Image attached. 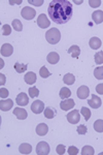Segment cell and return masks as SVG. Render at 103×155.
<instances>
[{"label": "cell", "mask_w": 103, "mask_h": 155, "mask_svg": "<svg viewBox=\"0 0 103 155\" xmlns=\"http://www.w3.org/2000/svg\"><path fill=\"white\" fill-rule=\"evenodd\" d=\"M51 20L57 24H65L72 18V4L68 0H53L47 8Z\"/></svg>", "instance_id": "6da1fadb"}, {"label": "cell", "mask_w": 103, "mask_h": 155, "mask_svg": "<svg viewBox=\"0 0 103 155\" xmlns=\"http://www.w3.org/2000/svg\"><path fill=\"white\" fill-rule=\"evenodd\" d=\"M46 39L51 45H56L61 39V33L57 28H51L46 33Z\"/></svg>", "instance_id": "7a4b0ae2"}, {"label": "cell", "mask_w": 103, "mask_h": 155, "mask_svg": "<svg viewBox=\"0 0 103 155\" xmlns=\"http://www.w3.org/2000/svg\"><path fill=\"white\" fill-rule=\"evenodd\" d=\"M50 145L47 142H40L36 146V154L37 155H47L50 153Z\"/></svg>", "instance_id": "3957f363"}, {"label": "cell", "mask_w": 103, "mask_h": 155, "mask_svg": "<svg viewBox=\"0 0 103 155\" xmlns=\"http://www.w3.org/2000/svg\"><path fill=\"white\" fill-rule=\"evenodd\" d=\"M21 15L22 17L27 20V21H29V20H32L34 19V17L36 16V12L34 11L32 7H29V6H25L23 9H22L21 12Z\"/></svg>", "instance_id": "277c9868"}, {"label": "cell", "mask_w": 103, "mask_h": 155, "mask_svg": "<svg viewBox=\"0 0 103 155\" xmlns=\"http://www.w3.org/2000/svg\"><path fill=\"white\" fill-rule=\"evenodd\" d=\"M66 118L68 120L69 123L76 124V123H79V121L80 120V114L77 110H74V111H71L70 113L67 114Z\"/></svg>", "instance_id": "5b68a950"}, {"label": "cell", "mask_w": 103, "mask_h": 155, "mask_svg": "<svg viewBox=\"0 0 103 155\" xmlns=\"http://www.w3.org/2000/svg\"><path fill=\"white\" fill-rule=\"evenodd\" d=\"M37 25L42 29H46L47 27H50L51 25V21L47 19V17L44 14H40L37 18Z\"/></svg>", "instance_id": "8992f818"}, {"label": "cell", "mask_w": 103, "mask_h": 155, "mask_svg": "<svg viewBox=\"0 0 103 155\" xmlns=\"http://www.w3.org/2000/svg\"><path fill=\"white\" fill-rule=\"evenodd\" d=\"M31 111L34 114H40L44 111V104L41 101H35L31 104Z\"/></svg>", "instance_id": "52a82bcc"}, {"label": "cell", "mask_w": 103, "mask_h": 155, "mask_svg": "<svg viewBox=\"0 0 103 155\" xmlns=\"http://www.w3.org/2000/svg\"><path fill=\"white\" fill-rule=\"evenodd\" d=\"M76 95L79 99H86L88 98V96L90 95V89L88 86H80L79 89H77Z\"/></svg>", "instance_id": "ba28073f"}, {"label": "cell", "mask_w": 103, "mask_h": 155, "mask_svg": "<svg viewBox=\"0 0 103 155\" xmlns=\"http://www.w3.org/2000/svg\"><path fill=\"white\" fill-rule=\"evenodd\" d=\"M88 104H89V106L91 107L92 109H98V107H101L102 101L99 96L95 95V94H92V98L88 101Z\"/></svg>", "instance_id": "9c48e42d"}, {"label": "cell", "mask_w": 103, "mask_h": 155, "mask_svg": "<svg viewBox=\"0 0 103 155\" xmlns=\"http://www.w3.org/2000/svg\"><path fill=\"white\" fill-rule=\"evenodd\" d=\"M74 106H75V102L72 98H66L62 102H60V107H61L63 111H69V110L72 109Z\"/></svg>", "instance_id": "30bf717a"}, {"label": "cell", "mask_w": 103, "mask_h": 155, "mask_svg": "<svg viewBox=\"0 0 103 155\" xmlns=\"http://www.w3.org/2000/svg\"><path fill=\"white\" fill-rule=\"evenodd\" d=\"M16 102H17L18 104H19V106L25 107V106H27V104H28V102H29V97H28V95H27L26 93L22 92V93H20L19 95L17 96Z\"/></svg>", "instance_id": "8fae6325"}, {"label": "cell", "mask_w": 103, "mask_h": 155, "mask_svg": "<svg viewBox=\"0 0 103 155\" xmlns=\"http://www.w3.org/2000/svg\"><path fill=\"white\" fill-rule=\"evenodd\" d=\"M0 53H1L2 56H4V57H9L12 53H14V48H12L11 45L4 44V45H2V46H1Z\"/></svg>", "instance_id": "7c38bea8"}, {"label": "cell", "mask_w": 103, "mask_h": 155, "mask_svg": "<svg viewBox=\"0 0 103 155\" xmlns=\"http://www.w3.org/2000/svg\"><path fill=\"white\" fill-rule=\"evenodd\" d=\"M12 106H14L12 99H4V101L2 99V101H0V110H1L2 112L9 111L12 107Z\"/></svg>", "instance_id": "4fadbf2b"}, {"label": "cell", "mask_w": 103, "mask_h": 155, "mask_svg": "<svg viewBox=\"0 0 103 155\" xmlns=\"http://www.w3.org/2000/svg\"><path fill=\"white\" fill-rule=\"evenodd\" d=\"M14 114L16 115V117L19 120H24L27 118V116H28L26 110L22 109V107H16V109L14 110Z\"/></svg>", "instance_id": "5bb4252c"}, {"label": "cell", "mask_w": 103, "mask_h": 155, "mask_svg": "<svg viewBox=\"0 0 103 155\" xmlns=\"http://www.w3.org/2000/svg\"><path fill=\"white\" fill-rule=\"evenodd\" d=\"M47 131H49V127H47L46 123H40L36 127V134L40 137L46 136L47 134Z\"/></svg>", "instance_id": "9a60e30c"}, {"label": "cell", "mask_w": 103, "mask_h": 155, "mask_svg": "<svg viewBox=\"0 0 103 155\" xmlns=\"http://www.w3.org/2000/svg\"><path fill=\"white\" fill-rule=\"evenodd\" d=\"M92 20L95 24H101L103 22V11H96L92 14Z\"/></svg>", "instance_id": "2e32d148"}, {"label": "cell", "mask_w": 103, "mask_h": 155, "mask_svg": "<svg viewBox=\"0 0 103 155\" xmlns=\"http://www.w3.org/2000/svg\"><path fill=\"white\" fill-rule=\"evenodd\" d=\"M47 62H49L50 64H56V63L59 62L60 56H59V54L56 53V52H51V53L47 55Z\"/></svg>", "instance_id": "e0dca14e"}, {"label": "cell", "mask_w": 103, "mask_h": 155, "mask_svg": "<svg viewBox=\"0 0 103 155\" xmlns=\"http://www.w3.org/2000/svg\"><path fill=\"white\" fill-rule=\"evenodd\" d=\"M24 80L28 85H33L35 82H36V74H35L34 72H32V71H29V72H27V74H25Z\"/></svg>", "instance_id": "ac0fdd59"}, {"label": "cell", "mask_w": 103, "mask_h": 155, "mask_svg": "<svg viewBox=\"0 0 103 155\" xmlns=\"http://www.w3.org/2000/svg\"><path fill=\"white\" fill-rule=\"evenodd\" d=\"M19 151L22 154H30L32 152V146L27 143L21 144V146L19 147Z\"/></svg>", "instance_id": "d6986e66"}, {"label": "cell", "mask_w": 103, "mask_h": 155, "mask_svg": "<svg viewBox=\"0 0 103 155\" xmlns=\"http://www.w3.org/2000/svg\"><path fill=\"white\" fill-rule=\"evenodd\" d=\"M89 45H90V47H91V49L98 50L101 47V41H100V38H98V37H92L89 41Z\"/></svg>", "instance_id": "ffe728a7"}, {"label": "cell", "mask_w": 103, "mask_h": 155, "mask_svg": "<svg viewBox=\"0 0 103 155\" xmlns=\"http://www.w3.org/2000/svg\"><path fill=\"white\" fill-rule=\"evenodd\" d=\"M68 53L71 55L73 58H77V57L80 55V49L79 46H76V45H73V46H71L70 48L68 49Z\"/></svg>", "instance_id": "44dd1931"}, {"label": "cell", "mask_w": 103, "mask_h": 155, "mask_svg": "<svg viewBox=\"0 0 103 155\" xmlns=\"http://www.w3.org/2000/svg\"><path fill=\"white\" fill-rule=\"evenodd\" d=\"M43 112H44V117L47 119H53L56 116V110L52 109V107H46V110Z\"/></svg>", "instance_id": "7402d4cb"}, {"label": "cell", "mask_w": 103, "mask_h": 155, "mask_svg": "<svg viewBox=\"0 0 103 155\" xmlns=\"http://www.w3.org/2000/svg\"><path fill=\"white\" fill-rule=\"evenodd\" d=\"M63 82L66 85H73L75 82V78L72 74H66L63 78Z\"/></svg>", "instance_id": "603a6c76"}, {"label": "cell", "mask_w": 103, "mask_h": 155, "mask_svg": "<svg viewBox=\"0 0 103 155\" xmlns=\"http://www.w3.org/2000/svg\"><path fill=\"white\" fill-rule=\"evenodd\" d=\"M60 97H61L62 99H66L68 98V97L71 95V91H70V89H68L67 87H63L61 90H60Z\"/></svg>", "instance_id": "cb8c5ba5"}, {"label": "cell", "mask_w": 103, "mask_h": 155, "mask_svg": "<svg viewBox=\"0 0 103 155\" xmlns=\"http://www.w3.org/2000/svg\"><path fill=\"white\" fill-rule=\"evenodd\" d=\"M14 69H16L17 72H19V74H22V72L26 71L27 64L21 63V62H16V64H14Z\"/></svg>", "instance_id": "d4e9b609"}, {"label": "cell", "mask_w": 103, "mask_h": 155, "mask_svg": "<svg viewBox=\"0 0 103 155\" xmlns=\"http://www.w3.org/2000/svg\"><path fill=\"white\" fill-rule=\"evenodd\" d=\"M94 76L98 80H103V66H98L95 68Z\"/></svg>", "instance_id": "484cf974"}, {"label": "cell", "mask_w": 103, "mask_h": 155, "mask_svg": "<svg viewBox=\"0 0 103 155\" xmlns=\"http://www.w3.org/2000/svg\"><path fill=\"white\" fill-rule=\"evenodd\" d=\"M94 129L97 132H103V120L99 119L94 122Z\"/></svg>", "instance_id": "4316f807"}, {"label": "cell", "mask_w": 103, "mask_h": 155, "mask_svg": "<svg viewBox=\"0 0 103 155\" xmlns=\"http://www.w3.org/2000/svg\"><path fill=\"white\" fill-rule=\"evenodd\" d=\"M82 155H94V148L91 146H85L82 149Z\"/></svg>", "instance_id": "83f0119b"}, {"label": "cell", "mask_w": 103, "mask_h": 155, "mask_svg": "<svg viewBox=\"0 0 103 155\" xmlns=\"http://www.w3.org/2000/svg\"><path fill=\"white\" fill-rule=\"evenodd\" d=\"M80 113H82V116L85 117V120H86V121H88V120L91 118V111L86 107H82V109H80Z\"/></svg>", "instance_id": "f1b7e54d"}, {"label": "cell", "mask_w": 103, "mask_h": 155, "mask_svg": "<svg viewBox=\"0 0 103 155\" xmlns=\"http://www.w3.org/2000/svg\"><path fill=\"white\" fill-rule=\"evenodd\" d=\"M12 28L16 30V31H22V30H23V25H22L21 21L18 19L14 20V21H12Z\"/></svg>", "instance_id": "f546056e"}, {"label": "cell", "mask_w": 103, "mask_h": 155, "mask_svg": "<svg viewBox=\"0 0 103 155\" xmlns=\"http://www.w3.org/2000/svg\"><path fill=\"white\" fill-rule=\"evenodd\" d=\"M39 74H40V77H41V78L47 79V78H49L50 76H51V72L49 71V69H47L46 66H42L41 68H40V71H39Z\"/></svg>", "instance_id": "4dcf8cb0"}, {"label": "cell", "mask_w": 103, "mask_h": 155, "mask_svg": "<svg viewBox=\"0 0 103 155\" xmlns=\"http://www.w3.org/2000/svg\"><path fill=\"white\" fill-rule=\"evenodd\" d=\"M29 96L32 97V98H34V97H37L39 95V90L36 88V87H30L29 90Z\"/></svg>", "instance_id": "1f68e13d"}, {"label": "cell", "mask_w": 103, "mask_h": 155, "mask_svg": "<svg viewBox=\"0 0 103 155\" xmlns=\"http://www.w3.org/2000/svg\"><path fill=\"white\" fill-rule=\"evenodd\" d=\"M94 59L97 64H102L103 63V51H100L95 54Z\"/></svg>", "instance_id": "d6a6232c"}, {"label": "cell", "mask_w": 103, "mask_h": 155, "mask_svg": "<svg viewBox=\"0 0 103 155\" xmlns=\"http://www.w3.org/2000/svg\"><path fill=\"white\" fill-rule=\"evenodd\" d=\"M11 33V26L9 25H3L2 26V34H3L4 36H7V35H9V34Z\"/></svg>", "instance_id": "836d02e7"}, {"label": "cell", "mask_w": 103, "mask_h": 155, "mask_svg": "<svg viewBox=\"0 0 103 155\" xmlns=\"http://www.w3.org/2000/svg\"><path fill=\"white\" fill-rule=\"evenodd\" d=\"M89 4L91 7H99L101 5V0H89Z\"/></svg>", "instance_id": "e575fe53"}, {"label": "cell", "mask_w": 103, "mask_h": 155, "mask_svg": "<svg viewBox=\"0 0 103 155\" xmlns=\"http://www.w3.org/2000/svg\"><path fill=\"white\" fill-rule=\"evenodd\" d=\"M8 95H9L8 90L5 89V88H1V89H0V97H1L2 99L6 98V97L8 96Z\"/></svg>", "instance_id": "d590c367"}, {"label": "cell", "mask_w": 103, "mask_h": 155, "mask_svg": "<svg viewBox=\"0 0 103 155\" xmlns=\"http://www.w3.org/2000/svg\"><path fill=\"white\" fill-rule=\"evenodd\" d=\"M68 154L69 155H77L79 154V149L75 146H70L68 149Z\"/></svg>", "instance_id": "8d00e7d4"}, {"label": "cell", "mask_w": 103, "mask_h": 155, "mask_svg": "<svg viewBox=\"0 0 103 155\" xmlns=\"http://www.w3.org/2000/svg\"><path fill=\"white\" fill-rule=\"evenodd\" d=\"M87 131H88V129L84 124H82V125H79L77 127V132H79V134H86Z\"/></svg>", "instance_id": "74e56055"}, {"label": "cell", "mask_w": 103, "mask_h": 155, "mask_svg": "<svg viewBox=\"0 0 103 155\" xmlns=\"http://www.w3.org/2000/svg\"><path fill=\"white\" fill-rule=\"evenodd\" d=\"M65 146L64 145H58L57 146V153L59 155H63L65 153Z\"/></svg>", "instance_id": "f35d334b"}, {"label": "cell", "mask_w": 103, "mask_h": 155, "mask_svg": "<svg viewBox=\"0 0 103 155\" xmlns=\"http://www.w3.org/2000/svg\"><path fill=\"white\" fill-rule=\"evenodd\" d=\"M29 3L33 4V5H36V6H40L42 5V3H43V0H39V1H35V0H28Z\"/></svg>", "instance_id": "ab89813d"}, {"label": "cell", "mask_w": 103, "mask_h": 155, "mask_svg": "<svg viewBox=\"0 0 103 155\" xmlns=\"http://www.w3.org/2000/svg\"><path fill=\"white\" fill-rule=\"evenodd\" d=\"M96 92L98 94L103 95V84H98L96 86Z\"/></svg>", "instance_id": "60d3db41"}, {"label": "cell", "mask_w": 103, "mask_h": 155, "mask_svg": "<svg viewBox=\"0 0 103 155\" xmlns=\"http://www.w3.org/2000/svg\"><path fill=\"white\" fill-rule=\"evenodd\" d=\"M0 78H1V82H0V84H1V85L5 84V76H4L3 74H0Z\"/></svg>", "instance_id": "b9f144b4"}, {"label": "cell", "mask_w": 103, "mask_h": 155, "mask_svg": "<svg viewBox=\"0 0 103 155\" xmlns=\"http://www.w3.org/2000/svg\"><path fill=\"white\" fill-rule=\"evenodd\" d=\"M22 3V0H19V1H12V0H9V4H20Z\"/></svg>", "instance_id": "7bdbcfd3"}, {"label": "cell", "mask_w": 103, "mask_h": 155, "mask_svg": "<svg viewBox=\"0 0 103 155\" xmlns=\"http://www.w3.org/2000/svg\"><path fill=\"white\" fill-rule=\"evenodd\" d=\"M74 2H75V3H76V4H80L82 1H74Z\"/></svg>", "instance_id": "ee69618b"}]
</instances>
